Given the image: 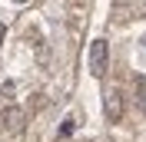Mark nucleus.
<instances>
[{
	"label": "nucleus",
	"mask_w": 146,
	"mask_h": 142,
	"mask_svg": "<svg viewBox=\"0 0 146 142\" xmlns=\"http://www.w3.org/2000/svg\"><path fill=\"white\" fill-rule=\"evenodd\" d=\"M106 60H110V46H106V40H93V43H90V73L96 76V80L106 73Z\"/></svg>",
	"instance_id": "f257e3e1"
},
{
	"label": "nucleus",
	"mask_w": 146,
	"mask_h": 142,
	"mask_svg": "<svg viewBox=\"0 0 146 142\" xmlns=\"http://www.w3.org/2000/svg\"><path fill=\"white\" fill-rule=\"evenodd\" d=\"M103 112H106L110 122L123 119V96H119V89H106L103 93Z\"/></svg>",
	"instance_id": "f03ea898"
},
{
	"label": "nucleus",
	"mask_w": 146,
	"mask_h": 142,
	"mask_svg": "<svg viewBox=\"0 0 146 142\" xmlns=\"http://www.w3.org/2000/svg\"><path fill=\"white\" fill-rule=\"evenodd\" d=\"M23 119H27V112H23L20 106H7V109H3V122H7V129L13 135L23 132Z\"/></svg>",
	"instance_id": "7ed1b4c3"
},
{
	"label": "nucleus",
	"mask_w": 146,
	"mask_h": 142,
	"mask_svg": "<svg viewBox=\"0 0 146 142\" xmlns=\"http://www.w3.org/2000/svg\"><path fill=\"white\" fill-rule=\"evenodd\" d=\"M73 132V119H66V122H63V129H60V135H70Z\"/></svg>",
	"instance_id": "20e7f679"
},
{
	"label": "nucleus",
	"mask_w": 146,
	"mask_h": 142,
	"mask_svg": "<svg viewBox=\"0 0 146 142\" xmlns=\"http://www.w3.org/2000/svg\"><path fill=\"white\" fill-rule=\"evenodd\" d=\"M113 3H129V0H113Z\"/></svg>",
	"instance_id": "39448f33"
},
{
	"label": "nucleus",
	"mask_w": 146,
	"mask_h": 142,
	"mask_svg": "<svg viewBox=\"0 0 146 142\" xmlns=\"http://www.w3.org/2000/svg\"><path fill=\"white\" fill-rule=\"evenodd\" d=\"M13 3H27V0H13Z\"/></svg>",
	"instance_id": "423d86ee"
}]
</instances>
